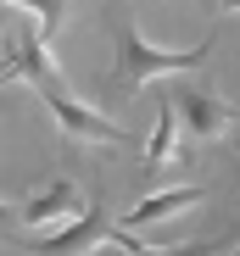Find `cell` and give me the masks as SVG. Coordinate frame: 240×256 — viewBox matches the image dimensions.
Listing matches in <instances>:
<instances>
[{
    "instance_id": "cell-1",
    "label": "cell",
    "mask_w": 240,
    "mask_h": 256,
    "mask_svg": "<svg viewBox=\"0 0 240 256\" xmlns=\"http://www.w3.org/2000/svg\"><path fill=\"white\" fill-rule=\"evenodd\" d=\"M207 56H212V39H195L190 50H162V45H151L140 28H117V78H123L129 95H140L145 84L168 78V72L179 78L190 67H201Z\"/></svg>"
},
{
    "instance_id": "cell-2",
    "label": "cell",
    "mask_w": 240,
    "mask_h": 256,
    "mask_svg": "<svg viewBox=\"0 0 240 256\" xmlns=\"http://www.w3.org/2000/svg\"><path fill=\"white\" fill-rule=\"evenodd\" d=\"M39 90V100H45V112L67 128L73 140H95V145H129V128H117V122H106L95 106H84V100H73L62 84H34Z\"/></svg>"
},
{
    "instance_id": "cell-3",
    "label": "cell",
    "mask_w": 240,
    "mask_h": 256,
    "mask_svg": "<svg viewBox=\"0 0 240 256\" xmlns=\"http://www.w3.org/2000/svg\"><path fill=\"white\" fill-rule=\"evenodd\" d=\"M78 218H84V190H78L73 178H56V184H45L39 195H28L17 206V223L28 234H56V228H67Z\"/></svg>"
},
{
    "instance_id": "cell-4",
    "label": "cell",
    "mask_w": 240,
    "mask_h": 256,
    "mask_svg": "<svg viewBox=\"0 0 240 256\" xmlns=\"http://www.w3.org/2000/svg\"><path fill=\"white\" fill-rule=\"evenodd\" d=\"M173 112H179V122L190 128L195 140H223L229 128L240 122V112H234L229 100L195 90V84H179V90H173Z\"/></svg>"
},
{
    "instance_id": "cell-5",
    "label": "cell",
    "mask_w": 240,
    "mask_h": 256,
    "mask_svg": "<svg viewBox=\"0 0 240 256\" xmlns=\"http://www.w3.org/2000/svg\"><path fill=\"white\" fill-rule=\"evenodd\" d=\"M106 234H112L106 212L90 206L78 223H67V228H56V234H23V245L39 250V256H90L95 245H106Z\"/></svg>"
},
{
    "instance_id": "cell-6",
    "label": "cell",
    "mask_w": 240,
    "mask_h": 256,
    "mask_svg": "<svg viewBox=\"0 0 240 256\" xmlns=\"http://www.w3.org/2000/svg\"><path fill=\"white\" fill-rule=\"evenodd\" d=\"M179 128H184V122H179V112H173V100H168L162 112H156V128H151V140H145V156H140L151 178H162L168 167H179V162H184V145H179Z\"/></svg>"
},
{
    "instance_id": "cell-7",
    "label": "cell",
    "mask_w": 240,
    "mask_h": 256,
    "mask_svg": "<svg viewBox=\"0 0 240 256\" xmlns=\"http://www.w3.org/2000/svg\"><path fill=\"white\" fill-rule=\"evenodd\" d=\"M201 200H207V190H201V184L156 190V195H145V200H134V206H129V223H134V228H145V223H168V218H179V212H195Z\"/></svg>"
},
{
    "instance_id": "cell-8",
    "label": "cell",
    "mask_w": 240,
    "mask_h": 256,
    "mask_svg": "<svg viewBox=\"0 0 240 256\" xmlns=\"http://www.w3.org/2000/svg\"><path fill=\"white\" fill-rule=\"evenodd\" d=\"M6 6H12V12H23V17H34L39 39H56L62 17H67V0H6Z\"/></svg>"
},
{
    "instance_id": "cell-9",
    "label": "cell",
    "mask_w": 240,
    "mask_h": 256,
    "mask_svg": "<svg viewBox=\"0 0 240 256\" xmlns=\"http://www.w3.org/2000/svg\"><path fill=\"white\" fill-rule=\"evenodd\" d=\"M212 250H223L218 240H195V245H162V250H151V245H140V250H117V245H106L101 256H212Z\"/></svg>"
},
{
    "instance_id": "cell-10",
    "label": "cell",
    "mask_w": 240,
    "mask_h": 256,
    "mask_svg": "<svg viewBox=\"0 0 240 256\" xmlns=\"http://www.w3.org/2000/svg\"><path fill=\"white\" fill-rule=\"evenodd\" d=\"M218 12H240V0H218Z\"/></svg>"
},
{
    "instance_id": "cell-11",
    "label": "cell",
    "mask_w": 240,
    "mask_h": 256,
    "mask_svg": "<svg viewBox=\"0 0 240 256\" xmlns=\"http://www.w3.org/2000/svg\"><path fill=\"white\" fill-rule=\"evenodd\" d=\"M212 6H218V0H212Z\"/></svg>"
},
{
    "instance_id": "cell-12",
    "label": "cell",
    "mask_w": 240,
    "mask_h": 256,
    "mask_svg": "<svg viewBox=\"0 0 240 256\" xmlns=\"http://www.w3.org/2000/svg\"><path fill=\"white\" fill-rule=\"evenodd\" d=\"M234 256H240V250H234Z\"/></svg>"
}]
</instances>
